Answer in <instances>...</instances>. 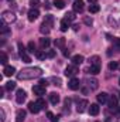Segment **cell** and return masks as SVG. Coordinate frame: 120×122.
<instances>
[{
  "label": "cell",
  "instance_id": "6da1fadb",
  "mask_svg": "<svg viewBox=\"0 0 120 122\" xmlns=\"http://www.w3.org/2000/svg\"><path fill=\"white\" fill-rule=\"evenodd\" d=\"M42 74V70L38 68V67H27V68H23L20 72H17V78L18 80H32V78H37Z\"/></svg>",
  "mask_w": 120,
  "mask_h": 122
},
{
  "label": "cell",
  "instance_id": "7a4b0ae2",
  "mask_svg": "<svg viewBox=\"0 0 120 122\" xmlns=\"http://www.w3.org/2000/svg\"><path fill=\"white\" fill-rule=\"evenodd\" d=\"M1 20H3V23H13V21H16V16H14V13L7 10V11H3Z\"/></svg>",
  "mask_w": 120,
  "mask_h": 122
},
{
  "label": "cell",
  "instance_id": "3957f363",
  "mask_svg": "<svg viewBox=\"0 0 120 122\" xmlns=\"http://www.w3.org/2000/svg\"><path fill=\"white\" fill-rule=\"evenodd\" d=\"M26 98H27V94L24 90H17V94H16V101H17V104H23L24 101H26Z\"/></svg>",
  "mask_w": 120,
  "mask_h": 122
},
{
  "label": "cell",
  "instance_id": "277c9868",
  "mask_svg": "<svg viewBox=\"0 0 120 122\" xmlns=\"http://www.w3.org/2000/svg\"><path fill=\"white\" fill-rule=\"evenodd\" d=\"M68 87H69V90H72V91H76V90H79V87H81V82H79V80H78V78H72V80L68 82Z\"/></svg>",
  "mask_w": 120,
  "mask_h": 122
},
{
  "label": "cell",
  "instance_id": "5b68a950",
  "mask_svg": "<svg viewBox=\"0 0 120 122\" xmlns=\"http://www.w3.org/2000/svg\"><path fill=\"white\" fill-rule=\"evenodd\" d=\"M32 92L35 94V95H38V97H41V95H44L45 94V87H42V85H34L32 87Z\"/></svg>",
  "mask_w": 120,
  "mask_h": 122
},
{
  "label": "cell",
  "instance_id": "8992f818",
  "mask_svg": "<svg viewBox=\"0 0 120 122\" xmlns=\"http://www.w3.org/2000/svg\"><path fill=\"white\" fill-rule=\"evenodd\" d=\"M38 16H40V11L37 9H31L30 11H28V20L30 21H35L38 19Z\"/></svg>",
  "mask_w": 120,
  "mask_h": 122
},
{
  "label": "cell",
  "instance_id": "52a82bcc",
  "mask_svg": "<svg viewBox=\"0 0 120 122\" xmlns=\"http://www.w3.org/2000/svg\"><path fill=\"white\" fill-rule=\"evenodd\" d=\"M3 74H4L6 77H11L13 74H16V68L11 67V65H6L4 70H3Z\"/></svg>",
  "mask_w": 120,
  "mask_h": 122
},
{
  "label": "cell",
  "instance_id": "ba28073f",
  "mask_svg": "<svg viewBox=\"0 0 120 122\" xmlns=\"http://www.w3.org/2000/svg\"><path fill=\"white\" fill-rule=\"evenodd\" d=\"M26 111H23V109H18L17 111V114H16V122H24L26 119Z\"/></svg>",
  "mask_w": 120,
  "mask_h": 122
},
{
  "label": "cell",
  "instance_id": "9c48e42d",
  "mask_svg": "<svg viewBox=\"0 0 120 122\" xmlns=\"http://www.w3.org/2000/svg\"><path fill=\"white\" fill-rule=\"evenodd\" d=\"M99 111H100V108H99V105H97V104H90V107H89V114H90V115L96 117V115L99 114Z\"/></svg>",
  "mask_w": 120,
  "mask_h": 122
},
{
  "label": "cell",
  "instance_id": "30bf717a",
  "mask_svg": "<svg viewBox=\"0 0 120 122\" xmlns=\"http://www.w3.org/2000/svg\"><path fill=\"white\" fill-rule=\"evenodd\" d=\"M78 72V70H76V67H74V65H69V67H66V70H65V75L66 77H72V75H75Z\"/></svg>",
  "mask_w": 120,
  "mask_h": 122
},
{
  "label": "cell",
  "instance_id": "8fae6325",
  "mask_svg": "<svg viewBox=\"0 0 120 122\" xmlns=\"http://www.w3.org/2000/svg\"><path fill=\"white\" fill-rule=\"evenodd\" d=\"M50 102H51L52 105H57V104L60 102V95H58L57 92H51V94H50Z\"/></svg>",
  "mask_w": 120,
  "mask_h": 122
},
{
  "label": "cell",
  "instance_id": "7c38bea8",
  "mask_svg": "<svg viewBox=\"0 0 120 122\" xmlns=\"http://www.w3.org/2000/svg\"><path fill=\"white\" fill-rule=\"evenodd\" d=\"M40 107H38V104L37 102H30L28 104V111L30 112H32V114H37V112H40Z\"/></svg>",
  "mask_w": 120,
  "mask_h": 122
},
{
  "label": "cell",
  "instance_id": "4fadbf2b",
  "mask_svg": "<svg viewBox=\"0 0 120 122\" xmlns=\"http://www.w3.org/2000/svg\"><path fill=\"white\" fill-rule=\"evenodd\" d=\"M83 0H76L75 3H74V10L75 11H82L83 10Z\"/></svg>",
  "mask_w": 120,
  "mask_h": 122
},
{
  "label": "cell",
  "instance_id": "5bb4252c",
  "mask_svg": "<svg viewBox=\"0 0 120 122\" xmlns=\"http://www.w3.org/2000/svg\"><path fill=\"white\" fill-rule=\"evenodd\" d=\"M107 101H109V97H107L106 92H102V94L97 95V102H100V104H106Z\"/></svg>",
  "mask_w": 120,
  "mask_h": 122
},
{
  "label": "cell",
  "instance_id": "9a60e30c",
  "mask_svg": "<svg viewBox=\"0 0 120 122\" xmlns=\"http://www.w3.org/2000/svg\"><path fill=\"white\" fill-rule=\"evenodd\" d=\"M86 107H88V101L86 99H82L81 102H78V112H83L85 109H86Z\"/></svg>",
  "mask_w": 120,
  "mask_h": 122
},
{
  "label": "cell",
  "instance_id": "2e32d148",
  "mask_svg": "<svg viewBox=\"0 0 120 122\" xmlns=\"http://www.w3.org/2000/svg\"><path fill=\"white\" fill-rule=\"evenodd\" d=\"M107 104H109V108H112V109L117 108V98L116 97H110L109 101H107Z\"/></svg>",
  "mask_w": 120,
  "mask_h": 122
},
{
  "label": "cell",
  "instance_id": "e0dca14e",
  "mask_svg": "<svg viewBox=\"0 0 120 122\" xmlns=\"http://www.w3.org/2000/svg\"><path fill=\"white\" fill-rule=\"evenodd\" d=\"M72 62H74V65H79V64H82V62H83V56H79V54L74 56V57H72Z\"/></svg>",
  "mask_w": 120,
  "mask_h": 122
},
{
  "label": "cell",
  "instance_id": "ac0fdd59",
  "mask_svg": "<svg viewBox=\"0 0 120 122\" xmlns=\"http://www.w3.org/2000/svg\"><path fill=\"white\" fill-rule=\"evenodd\" d=\"M50 44H51V40H50V38H47V37H44V38H41V40H40V46H41L42 48H48V47H50Z\"/></svg>",
  "mask_w": 120,
  "mask_h": 122
},
{
  "label": "cell",
  "instance_id": "d6986e66",
  "mask_svg": "<svg viewBox=\"0 0 120 122\" xmlns=\"http://www.w3.org/2000/svg\"><path fill=\"white\" fill-rule=\"evenodd\" d=\"M68 29H69V20L62 19L61 20V31H66Z\"/></svg>",
  "mask_w": 120,
  "mask_h": 122
},
{
  "label": "cell",
  "instance_id": "ffe728a7",
  "mask_svg": "<svg viewBox=\"0 0 120 122\" xmlns=\"http://www.w3.org/2000/svg\"><path fill=\"white\" fill-rule=\"evenodd\" d=\"M89 71H90V74H93V75L99 74V71H100V65H99V64H96V65H90Z\"/></svg>",
  "mask_w": 120,
  "mask_h": 122
},
{
  "label": "cell",
  "instance_id": "44dd1931",
  "mask_svg": "<svg viewBox=\"0 0 120 122\" xmlns=\"http://www.w3.org/2000/svg\"><path fill=\"white\" fill-rule=\"evenodd\" d=\"M54 7H57V9H64V7H65V1H64V0H54Z\"/></svg>",
  "mask_w": 120,
  "mask_h": 122
},
{
  "label": "cell",
  "instance_id": "7402d4cb",
  "mask_svg": "<svg viewBox=\"0 0 120 122\" xmlns=\"http://www.w3.org/2000/svg\"><path fill=\"white\" fill-rule=\"evenodd\" d=\"M40 31H41L42 34H48V33H50V26H48V24H45V23H42Z\"/></svg>",
  "mask_w": 120,
  "mask_h": 122
},
{
  "label": "cell",
  "instance_id": "603a6c76",
  "mask_svg": "<svg viewBox=\"0 0 120 122\" xmlns=\"http://www.w3.org/2000/svg\"><path fill=\"white\" fill-rule=\"evenodd\" d=\"M100 10V7L97 4H90L89 6V13H97Z\"/></svg>",
  "mask_w": 120,
  "mask_h": 122
},
{
  "label": "cell",
  "instance_id": "cb8c5ba5",
  "mask_svg": "<svg viewBox=\"0 0 120 122\" xmlns=\"http://www.w3.org/2000/svg\"><path fill=\"white\" fill-rule=\"evenodd\" d=\"M6 90H14L16 88V82L14 81H9V82H6V87H4Z\"/></svg>",
  "mask_w": 120,
  "mask_h": 122
},
{
  "label": "cell",
  "instance_id": "d4e9b609",
  "mask_svg": "<svg viewBox=\"0 0 120 122\" xmlns=\"http://www.w3.org/2000/svg\"><path fill=\"white\" fill-rule=\"evenodd\" d=\"M35 102H37V104H38V107H40V108H41V109H42V108H45V107H47V102H45V101H44V99H42V98H38V99H37V101H35Z\"/></svg>",
  "mask_w": 120,
  "mask_h": 122
},
{
  "label": "cell",
  "instance_id": "484cf974",
  "mask_svg": "<svg viewBox=\"0 0 120 122\" xmlns=\"http://www.w3.org/2000/svg\"><path fill=\"white\" fill-rule=\"evenodd\" d=\"M27 47H28V51H30V53H37V50H35V44H34V41H30V43L27 44Z\"/></svg>",
  "mask_w": 120,
  "mask_h": 122
},
{
  "label": "cell",
  "instance_id": "4316f807",
  "mask_svg": "<svg viewBox=\"0 0 120 122\" xmlns=\"http://www.w3.org/2000/svg\"><path fill=\"white\" fill-rule=\"evenodd\" d=\"M89 87L90 90H96L97 88V80H89Z\"/></svg>",
  "mask_w": 120,
  "mask_h": 122
},
{
  "label": "cell",
  "instance_id": "83f0119b",
  "mask_svg": "<svg viewBox=\"0 0 120 122\" xmlns=\"http://www.w3.org/2000/svg\"><path fill=\"white\" fill-rule=\"evenodd\" d=\"M20 57H21V60L24 61L26 64H28V62H31V57L28 56V54H27V53H26V54H23V56H20Z\"/></svg>",
  "mask_w": 120,
  "mask_h": 122
},
{
  "label": "cell",
  "instance_id": "f1b7e54d",
  "mask_svg": "<svg viewBox=\"0 0 120 122\" xmlns=\"http://www.w3.org/2000/svg\"><path fill=\"white\" fill-rule=\"evenodd\" d=\"M0 62H1L3 65L7 64V56H6L4 53H0Z\"/></svg>",
  "mask_w": 120,
  "mask_h": 122
},
{
  "label": "cell",
  "instance_id": "f546056e",
  "mask_svg": "<svg viewBox=\"0 0 120 122\" xmlns=\"http://www.w3.org/2000/svg\"><path fill=\"white\" fill-rule=\"evenodd\" d=\"M47 117L50 118V121H51V122H58V118H57L52 112H47Z\"/></svg>",
  "mask_w": 120,
  "mask_h": 122
},
{
  "label": "cell",
  "instance_id": "4dcf8cb0",
  "mask_svg": "<svg viewBox=\"0 0 120 122\" xmlns=\"http://www.w3.org/2000/svg\"><path fill=\"white\" fill-rule=\"evenodd\" d=\"M17 47H18V53H20V56H23V54H26L27 51H26V48H24V46L21 44V43H18L17 44Z\"/></svg>",
  "mask_w": 120,
  "mask_h": 122
},
{
  "label": "cell",
  "instance_id": "1f68e13d",
  "mask_svg": "<svg viewBox=\"0 0 120 122\" xmlns=\"http://www.w3.org/2000/svg\"><path fill=\"white\" fill-rule=\"evenodd\" d=\"M89 62L92 64V65H96V64H99V57H97V56H93V57H90Z\"/></svg>",
  "mask_w": 120,
  "mask_h": 122
},
{
  "label": "cell",
  "instance_id": "d6a6232c",
  "mask_svg": "<svg viewBox=\"0 0 120 122\" xmlns=\"http://www.w3.org/2000/svg\"><path fill=\"white\" fill-rule=\"evenodd\" d=\"M35 56H37L40 60H45V57H47V54H45V53H42V51H37V53H35Z\"/></svg>",
  "mask_w": 120,
  "mask_h": 122
},
{
  "label": "cell",
  "instance_id": "836d02e7",
  "mask_svg": "<svg viewBox=\"0 0 120 122\" xmlns=\"http://www.w3.org/2000/svg\"><path fill=\"white\" fill-rule=\"evenodd\" d=\"M64 44H65V40H64V38H58V40L55 41V46H57V47H61V48L64 47Z\"/></svg>",
  "mask_w": 120,
  "mask_h": 122
},
{
  "label": "cell",
  "instance_id": "e575fe53",
  "mask_svg": "<svg viewBox=\"0 0 120 122\" xmlns=\"http://www.w3.org/2000/svg\"><path fill=\"white\" fill-rule=\"evenodd\" d=\"M50 81L55 82L54 85H61V78H58V77H52V78H50Z\"/></svg>",
  "mask_w": 120,
  "mask_h": 122
},
{
  "label": "cell",
  "instance_id": "d590c367",
  "mask_svg": "<svg viewBox=\"0 0 120 122\" xmlns=\"http://www.w3.org/2000/svg\"><path fill=\"white\" fill-rule=\"evenodd\" d=\"M117 67H119V64H117L116 61H112V62L109 64V70H116Z\"/></svg>",
  "mask_w": 120,
  "mask_h": 122
},
{
  "label": "cell",
  "instance_id": "8d00e7d4",
  "mask_svg": "<svg viewBox=\"0 0 120 122\" xmlns=\"http://www.w3.org/2000/svg\"><path fill=\"white\" fill-rule=\"evenodd\" d=\"M44 23L48 24V26H51V24H52V17H51V16H47L45 20H44Z\"/></svg>",
  "mask_w": 120,
  "mask_h": 122
},
{
  "label": "cell",
  "instance_id": "74e56055",
  "mask_svg": "<svg viewBox=\"0 0 120 122\" xmlns=\"http://www.w3.org/2000/svg\"><path fill=\"white\" fill-rule=\"evenodd\" d=\"M6 121V114H4V109H0V122Z\"/></svg>",
  "mask_w": 120,
  "mask_h": 122
},
{
  "label": "cell",
  "instance_id": "f35d334b",
  "mask_svg": "<svg viewBox=\"0 0 120 122\" xmlns=\"http://www.w3.org/2000/svg\"><path fill=\"white\" fill-rule=\"evenodd\" d=\"M65 16H66V17H65L66 20H74V19H75V16H74V13H66Z\"/></svg>",
  "mask_w": 120,
  "mask_h": 122
},
{
  "label": "cell",
  "instance_id": "ab89813d",
  "mask_svg": "<svg viewBox=\"0 0 120 122\" xmlns=\"http://www.w3.org/2000/svg\"><path fill=\"white\" fill-rule=\"evenodd\" d=\"M9 27H7V26H4V24H3V26H1V34H7V33H9Z\"/></svg>",
  "mask_w": 120,
  "mask_h": 122
},
{
  "label": "cell",
  "instance_id": "60d3db41",
  "mask_svg": "<svg viewBox=\"0 0 120 122\" xmlns=\"http://www.w3.org/2000/svg\"><path fill=\"white\" fill-rule=\"evenodd\" d=\"M83 21H85V24H88V26H92V23H93V21H92V19H89V17H85V19H83Z\"/></svg>",
  "mask_w": 120,
  "mask_h": 122
},
{
  "label": "cell",
  "instance_id": "b9f144b4",
  "mask_svg": "<svg viewBox=\"0 0 120 122\" xmlns=\"http://www.w3.org/2000/svg\"><path fill=\"white\" fill-rule=\"evenodd\" d=\"M55 54H57V53H55L54 50H51V51H48V53H47V57H50V58H52V57H55Z\"/></svg>",
  "mask_w": 120,
  "mask_h": 122
},
{
  "label": "cell",
  "instance_id": "7bdbcfd3",
  "mask_svg": "<svg viewBox=\"0 0 120 122\" xmlns=\"http://www.w3.org/2000/svg\"><path fill=\"white\" fill-rule=\"evenodd\" d=\"M48 81H50V80H41V81H40V85L47 87V85H48Z\"/></svg>",
  "mask_w": 120,
  "mask_h": 122
},
{
  "label": "cell",
  "instance_id": "ee69618b",
  "mask_svg": "<svg viewBox=\"0 0 120 122\" xmlns=\"http://www.w3.org/2000/svg\"><path fill=\"white\" fill-rule=\"evenodd\" d=\"M64 56L68 57V56H69V50H65V51H64Z\"/></svg>",
  "mask_w": 120,
  "mask_h": 122
},
{
  "label": "cell",
  "instance_id": "f6af8a7d",
  "mask_svg": "<svg viewBox=\"0 0 120 122\" xmlns=\"http://www.w3.org/2000/svg\"><path fill=\"white\" fill-rule=\"evenodd\" d=\"M90 3H95V1H96V0H89Z\"/></svg>",
  "mask_w": 120,
  "mask_h": 122
},
{
  "label": "cell",
  "instance_id": "bcb514c9",
  "mask_svg": "<svg viewBox=\"0 0 120 122\" xmlns=\"http://www.w3.org/2000/svg\"><path fill=\"white\" fill-rule=\"evenodd\" d=\"M119 84H120V80H119Z\"/></svg>",
  "mask_w": 120,
  "mask_h": 122
},
{
  "label": "cell",
  "instance_id": "7dc6e473",
  "mask_svg": "<svg viewBox=\"0 0 120 122\" xmlns=\"http://www.w3.org/2000/svg\"><path fill=\"white\" fill-rule=\"evenodd\" d=\"M9 1H11V0H9Z\"/></svg>",
  "mask_w": 120,
  "mask_h": 122
},
{
  "label": "cell",
  "instance_id": "c3c4849f",
  "mask_svg": "<svg viewBox=\"0 0 120 122\" xmlns=\"http://www.w3.org/2000/svg\"><path fill=\"white\" fill-rule=\"evenodd\" d=\"M119 95H120V94H119Z\"/></svg>",
  "mask_w": 120,
  "mask_h": 122
}]
</instances>
